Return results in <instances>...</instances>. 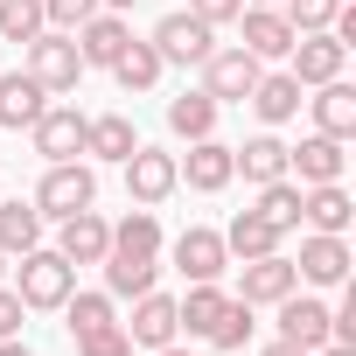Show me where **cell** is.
I'll use <instances>...</instances> for the list:
<instances>
[{"instance_id": "40", "label": "cell", "mask_w": 356, "mask_h": 356, "mask_svg": "<svg viewBox=\"0 0 356 356\" xmlns=\"http://www.w3.org/2000/svg\"><path fill=\"white\" fill-rule=\"evenodd\" d=\"M259 356H307V349H300V342H286V335H280V342H266V349H259Z\"/></svg>"}, {"instance_id": "11", "label": "cell", "mask_w": 356, "mask_h": 356, "mask_svg": "<svg viewBox=\"0 0 356 356\" xmlns=\"http://www.w3.org/2000/svg\"><path fill=\"white\" fill-rule=\"evenodd\" d=\"M293 84H328V77H342V42L328 35V29H314V35H293Z\"/></svg>"}, {"instance_id": "44", "label": "cell", "mask_w": 356, "mask_h": 356, "mask_svg": "<svg viewBox=\"0 0 356 356\" xmlns=\"http://www.w3.org/2000/svg\"><path fill=\"white\" fill-rule=\"evenodd\" d=\"M245 8H273V0H245Z\"/></svg>"}, {"instance_id": "6", "label": "cell", "mask_w": 356, "mask_h": 356, "mask_svg": "<svg viewBox=\"0 0 356 356\" xmlns=\"http://www.w3.org/2000/svg\"><path fill=\"white\" fill-rule=\"evenodd\" d=\"M259 77H266V70H259L252 49H210V56H203V91H210L217 105H245Z\"/></svg>"}, {"instance_id": "14", "label": "cell", "mask_w": 356, "mask_h": 356, "mask_svg": "<svg viewBox=\"0 0 356 356\" xmlns=\"http://www.w3.org/2000/svg\"><path fill=\"white\" fill-rule=\"evenodd\" d=\"M175 266L189 273V286H196V280H217V273L231 266V252H224V231H203V224H189L182 238H175Z\"/></svg>"}, {"instance_id": "16", "label": "cell", "mask_w": 356, "mask_h": 356, "mask_svg": "<svg viewBox=\"0 0 356 356\" xmlns=\"http://www.w3.org/2000/svg\"><path fill=\"white\" fill-rule=\"evenodd\" d=\"M126 335L140 342V349H168L175 335H182V321H175V300L168 293H140V307H133V321H126Z\"/></svg>"}, {"instance_id": "27", "label": "cell", "mask_w": 356, "mask_h": 356, "mask_svg": "<svg viewBox=\"0 0 356 356\" xmlns=\"http://www.w3.org/2000/svg\"><path fill=\"white\" fill-rule=\"evenodd\" d=\"M224 252H238V259H266V252H280V231H273L259 210H238L231 231H224Z\"/></svg>"}, {"instance_id": "23", "label": "cell", "mask_w": 356, "mask_h": 356, "mask_svg": "<svg viewBox=\"0 0 356 356\" xmlns=\"http://www.w3.org/2000/svg\"><path fill=\"white\" fill-rule=\"evenodd\" d=\"M231 168H245V182H280L286 175V140H273V133H259V140H245V147H231Z\"/></svg>"}, {"instance_id": "42", "label": "cell", "mask_w": 356, "mask_h": 356, "mask_svg": "<svg viewBox=\"0 0 356 356\" xmlns=\"http://www.w3.org/2000/svg\"><path fill=\"white\" fill-rule=\"evenodd\" d=\"M314 356H356V349H349V342H321Z\"/></svg>"}, {"instance_id": "39", "label": "cell", "mask_w": 356, "mask_h": 356, "mask_svg": "<svg viewBox=\"0 0 356 356\" xmlns=\"http://www.w3.org/2000/svg\"><path fill=\"white\" fill-rule=\"evenodd\" d=\"M22 314H29V307H22V293H15V286H0V342L22 335Z\"/></svg>"}, {"instance_id": "25", "label": "cell", "mask_w": 356, "mask_h": 356, "mask_svg": "<svg viewBox=\"0 0 356 356\" xmlns=\"http://www.w3.org/2000/svg\"><path fill=\"white\" fill-rule=\"evenodd\" d=\"M168 126L182 133V140H210V133H217V98H210V91H182V98H168Z\"/></svg>"}, {"instance_id": "7", "label": "cell", "mask_w": 356, "mask_h": 356, "mask_svg": "<svg viewBox=\"0 0 356 356\" xmlns=\"http://www.w3.org/2000/svg\"><path fill=\"white\" fill-rule=\"evenodd\" d=\"M84 126H91V119H84L77 105H42V119H35L29 133H35V154H42V161H77V154H84Z\"/></svg>"}, {"instance_id": "22", "label": "cell", "mask_w": 356, "mask_h": 356, "mask_svg": "<svg viewBox=\"0 0 356 356\" xmlns=\"http://www.w3.org/2000/svg\"><path fill=\"white\" fill-rule=\"evenodd\" d=\"M42 245V210L35 203H8V196H0V252H8V259H22V252H35Z\"/></svg>"}, {"instance_id": "29", "label": "cell", "mask_w": 356, "mask_h": 356, "mask_svg": "<svg viewBox=\"0 0 356 356\" xmlns=\"http://www.w3.org/2000/svg\"><path fill=\"white\" fill-rule=\"evenodd\" d=\"M98 266H105V286H112L119 300H140V293L154 286V259H126V252H105Z\"/></svg>"}, {"instance_id": "3", "label": "cell", "mask_w": 356, "mask_h": 356, "mask_svg": "<svg viewBox=\"0 0 356 356\" xmlns=\"http://www.w3.org/2000/svg\"><path fill=\"white\" fill-rule=\"evenodd\" d=\"M119 168H126V196L140 210H154V203H168L182 189V168H175V154H161V147H133Z\"/></svg>"}, {"instance_id": "10", "label": "cell", "mask_w": 356, "mask_h": 356, "mask_svg": "<svg viewBox=\"0 0 356 356\" xmlns=\"http://www.w3.org/2000/svg\"><path fill=\"white\" fill-rule=\"evenodd\" d=\"M280 335H286V342H300V349L314 356L321 342H335V307H321V300H300V293H286V300H280Z\"/></svg>"}, {"instance_id": "21", "label": "cell", "mask_w": 356, "mask_h": 356, "mask_svg": "<svg viewBox=\"0 0 356 356\" xmlns=\"http://www.w3.org/2000/svg\"><path fill=\"white\" fill-rule=\"evenodd\" d=\"M300 224L307 231H349V196H342V182H314V189H300Z\"/></svg>"}, {"instance_id": "1", "label": "cell", "mask_w": 356, "mask_h": 356, "mask_svg": "<svg viewBox=\"0 0 356 356\" xmlns=\"http://www.w3.org/2000/svg\"><path fill=\"white\" fill-rule=\"evenodd\" d=\"M70 286H77V266L63 259V252H22V307H63L70 300Z\"/></svg>"}, {"instance_id": "43", "label": "cell", "mask_w": 356, "mask_h": 356, "mask_svg": "<svg viewBox=\"0 0 356 356\" xmlns=\"http://www.w3.org/2000/svg\"><path fill=\"white\" fill-rule=\"evenodd\" d=\"M98 8H112V15H119V8H133V0H98Z\"/></svg>"}, {"instance_id": "37", "label": "cell", "mask_w": 356, "mask_h": 356, "mask_svg": "<svg viewBox=\"0 0 356 356\" xmlns=\"http://www.w3.org/2000/svg\"><path fill=\"white\" fill-rule=\"evenodd\" d=\"M77 356H133V335L112 321V328H91V335H77Z\"/></svg>"}, {"instance_id": "8", "label": "cell", "mask_w": 356, "mask_h": 356, "mask_svg": "<svg viewBox=\"0 0 356 356\" xmlns=\"http://www.w3.org/2000/svg\"><path fill=\"white\" fill-rule=\"evenodd\" d=\"M293 286H300L293 259L266 252V259H245V280H238V300H245V307H280V300H286Z\"/></svg>"}, {"instance_id": "38", "label": "cell", "mask_w": 356, "mask_h": 356, "mask_svg": "<svg viewBox=\"0 0 356 356\" xmlns=\"http://www.w3.org/2000/svg\"><path fill=\"white\" fill-rule=\"evenodd\" d=\"M189 15H196V22H210V29H224V22H238V15H245V0H189Z\"/></svg>"}, {"instance_id": "34", "label": "cell", "mask_w": 356, "mask_h": 356, "mask_svg": "<svg viewBox=\"0 0 356 356\" xmlns=\"http://www.w3.org/2000/svg\"><path fill=\"white\" fill-rule=\"evenodd\" d=\"M203 342H210V349H245V342H252V307H245V300H231Z\"/></svg>"}, {"instance_id": "45", "label": "cell", "mask_w": 356, "mask_h": 356, "mask_svg": "<svg viewBox=\"0 0 356 356\" xmlns=\"http://www.w3.org/2000/svg\"><path fill=\"white\" fill-rule=\"evenodd\" d=\"M0 273H8V252H0Z\"/></svg>"}, {"instance_id": "18", "label": "cell", "mask_w": 356, "mask_h": 356, "mask_svg": "<svg viewBox=\"0 0 356 356\" xmlns=\"http://www.w3.org/2000/svg\"><path fill=\"white\" fill-rule=\"evenodd\" d=\"M238 22H245V42H238V49H252L259 63H266V56H286V49H293V22H286L280 8H245Z\"/></svg>"}, {"instance_id": "2", "label": "cell", "mask_w": 356, "mask_h": 356, "mask_svg": "<svg viewBox=\"0 0 356 356\" xmlns=\"http://www.w3.org/2000/svg\"><path fill=\"white\" fill-rule=\"evenodd\" d=\"M91 203H98V175L77 168V161H49L42 189H35V210L63 224V217H77V210H91Z\"/></svg>"}, {"instance_id": "24", "label": "cell", "mask_w": 356, "mask_h": 356, "mask_svg": "<svg viewBox=\"0 0 356 356\" xmlns=\"http://www.w3.org/2000/svg\"><path fill=\"white\" fill-rule=\"evenodd\" d=\"M300 91H307V84H293V70H280V77H259V84H252V105H259L266 126H286V119L300 112Z\"/></svg>"}, {"instance_id": "35", "label": "cell", "mask_w": 356, "mask_h": 356, "mask_svg": "<svg viewBox=\"0 0 356 356\" xmlns=\"http://www.w3.org/2000/svg\"><path fill=\"white\" fill-rule=\"evenodd\" d=\"M280 15L293 22V35H314V29H328V22L342 15V0H286Z\"/></svg>"}, {"instance_id": "30", "label": "cell", "mask_w": 356, "mask_h": 356, "mask_svg": "<svg viewBox=\"0 0 356 356\" xmlns=\"http://www.w3.org/2000/svg\"><path fill=\"white\" fill-rule=\"evenodd\" d=\"M259 217L286 238V231H300V182H286V175H280V182H266V196H259Z\"/></svg>"}, {"instance_id": "15", "label": "cell", "mask_w": 356, "mask_h": 356, "mask_svg": "<svg viewBox=\"0 0 356 356\" xmlns=\"http://www.w3.org/2000/svg\"><path fill=\"white\" fill-rule=\"evenodd\" d=\"M175 168H182V182L196 189V196H217L224 182H231V147L224 140H189V161H175Z\"/></svg>"}, {"instance_id": "32", "label": "cell", "mask_w": 356, "mask_h": 356, "mask_svg": "<svg viewBox=\"0 0 356 356\" xmlns=\"http://www.w3.org/2000/svg\"><path fill=\"white\" fill-rule=\"evenodd\" d=\"M42 29V0H0V42H35Z\"/></svg>"}, {"instance_id": "17", "label": "cell", "mask_w": 356, "mask_h": 356, "mask_svg": "<svg viewBox=\"0 0 356 356\" xmlns=\"http://www.w3.org/2000/svg\"><path fill=\"white\" fill-rule=\"evenodd\" d=\"M42 105H49V91H42L29 70H8V77H0V126H8V133L35 126V119H42Z\"/></svg>"}, {"instance_id": "5", "label": "cell", "mask_w": 356, "mask_h": 356, "mask_svg": "<svg viewBox=\"0 0 356 356\" xmlns=\"http://www.w3.org/2000/svg\"><path fill=\"white\" fill-rule=\"evenodd\" d=\"M147 42H154V56H161V63H203V56L217 49V29H210V22H196V15L182 8V15H161Z\"/></svg>"}, {"instance_id": "28", "label": "cell", "mask_w": 356, "mask_h": 356, "mask_svg": "<svg viewBox=\"0 0 356 356\" xmlns=\"http://www.w3.org/2000/svg\"><path fill=\"white\" fill-rule=\"evenodd\" d=\"M112 252H126V259H154V252H161V217L133 203V217L112 224Z\"/></svg>"}, {"instance_id": "31", "label": "cell", "mask_w": 356, "mask_h": 356, "mask_svg": "<svg viewBox=\"0 0 356 356\" xmlns=\"http://www.w3.org/2000/svg\"><path fill=\"white\" fill-rule=\"evenodd\" d=\"M112 77H119L126 91H147V84L161 77V56H154V42H126V49L112 56Z\"/></svg>"}, {"instance_id": "12", "label": "cell", "mask_w": 356, "mask_h": 356, "mask_svg": "<svg viewBox=\"0 0 356 356\" xmlns=\"http://www.w3.org/2000/svg\"><path fill=\"white\" fill-rule=\"evenodd\" d=\"M56 252H63L70 266H98V259L112 252V224H105L98 210H77V217H63V231H56Z\"/></svg>"}, {"instance_id": "4", "label": "cell", "mask_w": 356, "mask_h": 356, "mask_svg": "<svg viewBox=\"0 0 356 356\" xmlns=\"http://www.w3.org/2000/svg\"><path fill=\"white\" fill-rule=\"evenodd\" d=\"M29 77H35L42 91H77V77H84L77 35H63V29H42V35L29 42Z\"/></svg>"}, {"instance_id": "33", "label": "cell", "mask_w": 356, "mask_h": 356, "mask_svg": "<svg viewBox=\"0 0 356 356\" xmlns=\"http://www.w3.org/2000/svg\"><path fill=\"white\" fill-rule=\"evenodd\" d=\"M63 314H70V335H91V328H112V293H77V286H70Z\"/></svg>"}, {"instance_id": "13", "label": "cell", "mask_w": 356, "mask_h": 356, "mask_svg": "<svg viewBox=\"0 0 356 356\" xmlns=\"http://www.w3.org/2000/svg\"><path fill=\"white\" fill-rule=\"evenodd\" d=\"M342 140H328V133H314V140H300V147H286V175H300V189H314V182H342Z\"/></svg>"}, {"instance_id": "36", "label": "cell", "mask_w": 356, "mask_h": 356, "mask_svg": "<svg viewBox=\"0 0 356 356\" xmlns=\"http://www.w3.org/2000/svg\"><path fill=\"white\" fill-rule=\"evenodd\" d=\"M91 15H98V0H42V22H49V29H63V35H77Z\"/></svg>"}, {"instance_id": "41", "label": "cell", "mask_w": 356, "mask_h": 356, "mask_svg": "<svg viewBox=\"0 0 356 356\" xmlns=\"http://www.w3.org/2000/svg\"><path fill=\"white\" fill-rule=\"evenodd\" d=\"M0 356H29V342H22V335H8V342H0Z\"/></svg>"}, {"instance_id": "20", "label": "cell", "mask_w": 356, "mask_h": 356, "mask_svg": "<svg viewBox=\"0 0 356 356\" xmlns=\"http://www.w3.org/2000/svg\"><path fill=\"white\" fill-rule=\"evenodd\" d=\"M307 105H314V133H328V140H349L356 133V91L342 77H328L321 98H307Z\"/></svg>"}, {"instance_id": "9", "label": "cell", "mask_w": 356, "mask_h": 356, "mask_svg": "<svg viewBox=\"0 0 356 356\" xmlns=\"http://www.w3.org/2000/svg\"><path fill=\"white\" fill-rule=\"evenodd\" d=\"M293 273H300L307 286H342V280H349V245H342L335 231H314V238H300Z\"/></svg>"}, {"instance_id": "19", "label": "cell", "mask_w": 356, "mask_h": 356, "mask_svg": "<svg viewBox=\"0 0 356 356\" xmlns=\"http://www.w3.org/2000/svg\"><path fill=\"white\" fill-rule=\"evenodd\" d=\"M126 42H133V29H126L112 8H98V15L77 29V56H84V70H91V63H105V70H112V56H119Z\"/></svg>"}, {"instance_id": "26", "label": "cell", "mask_w": 356, "mask_h": 356, "mask_svg": "<svg viewBox=\"0 0 356 356\" xmlns=\"http://www.w3.org/2000/svg\"><path fill=\"white\" fill-rule=\"evenodd\" d=\"M133 147H140V133H133V119H119V112H105V119L84 126V154H98V161H126Z\"/></svg>"}]
</instances>
